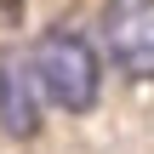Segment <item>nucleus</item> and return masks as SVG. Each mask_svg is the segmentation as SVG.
<instances>
[{
    "mask_svg": "<svg viewBox=\"0 0 154 154\" xmlns=\"http://www.w3.org/2000/svg\"><path fill=\"white\" fill-rule=\"evenodd\" d=\"M97 40L126 80H154V0H103Z\"/></svg>",
    "mask_w": 154,
    "mask_h": 154,
    "instance_id": "obj_2",
    "label": "nucleus"
},
{
    "mask_svg": "<svg viewBox=\"0 0 154 154\" xmlns=\"http://www.w3.org/2000/svg\"><path fill=\"white\" fill-rule=\"evenodd\" d=\"M34 74H40V91L51 109L63 114H86L97 109V91H103V57L91 46L86 29L74 23H51L40 40H34Z\"/></svg>",
    "mask_w": 154,
    "mask_h": 154,
    "instance_id": "obj_1",
    "label": "nucleus"
},
{
    "mask_svg": "<svg viewBox=\"0 0 154 154\" xmlns=\"http://www.w3.org/2000/svg\"><path fill=\"white\" fill-rule=\"evenodd\" d=\"M40 114H46V91H40L34 57L0 51V131L23 143V137L40 131Z\"/></svg>",
    "mask_w": 154,
    "mask_h": 154,
    "instance_id": "obj_3",
    "label": "nucleus"
}]
</instances>
